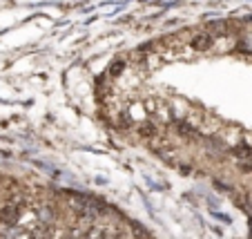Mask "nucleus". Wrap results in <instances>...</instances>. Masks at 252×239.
<instances>
[{
  "label": "nucleus",
  "instance_id": "obj_3",
  "mask_svg": "<svg viewBox=\"0 0 252 239\" xmlns=\"http://www.w3.org/2000/svg\"><path fill=\"white\" fill-rule=\"evenodd\" d=\"M212 45H214V36L212 34H197L190 41V47L197 51H207Z\"/></svg>",
  "mask_w": 252,
  "mask_h": 239
},
{
  "label": "nucleus",
  "instance_id": "obj_1",
  "mask_svg": "<svg viewBox=\"0 0 252 239\" xmlns=\"http://www.w3.org/2000/svg\"><path fill=\"white\" fill-rule=\"evenodd\" d=\"M69 206L81 215L83 219H90V221L92 219H98L105 213V206H101L98 201H94V199H90V197H83V194H71Z\"/></svg>",
  "mask_w": 252,
  "mask_h": 239
},
{
  "label": "nucleus",
  "instance_id": "obj_4",
  "mask_svg": "<svg viewBox=\"0 0 252 239\" xmlns=\"http://www.w3.org/2000/svg\"><path fill=\"white\" fill-rule=\"evenodd\" d=\"M138 132H141L143 137H154V134H157V127L152 125L150 121H145V123H141V125H138Z\"/></svg>",
  "mask_w": 252,
  "mask_h": 239
},
{
  "label": "nucleus",
  "instance_id": "obj_5",
  "mask_svg": "<svg viewBox=\"0 0 252 239\" xmlns=\"http://www.w3.org/2000/svg\"><path fill=\"white\" fill-rule=\"evenodd\" d=\"M123 70H125V61H118V63H114V65L110 67V74L112 76H118Z\"/></svg>",
  "mask_w": 252,
  "mask_h": 239
},
{
  "label": "nucleus",
  "instance_id": "obj_2",
  "mask_svg": "<svg viewBox=\"0 0 252 239\" xmlns=\"http://www.w3.org/2000/svg\"><path fill=\"white\" fill-rule=\"evenodd\" d=\"M18 219H21V204H5L0 208V221L5 226H16L18 224Z\"/></svg>",
  "mask_w": 252,
  "mask_h": 239
}]
</instances>
